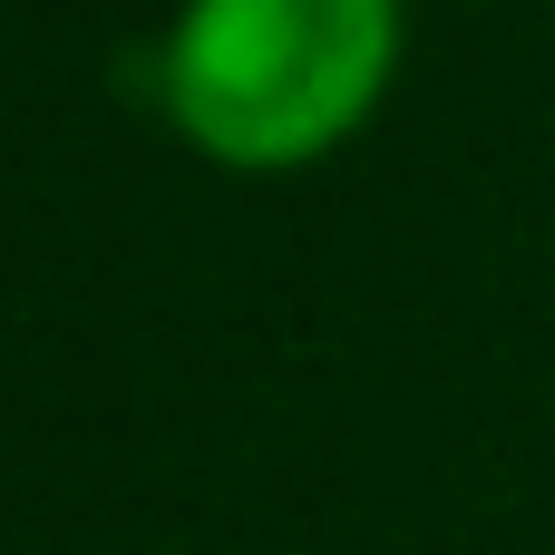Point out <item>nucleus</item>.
<instances>
[{"label":"nucleus","instance_id":"obj_1","mask_svg":"<svg viewBox=\"0 0 555 555\" xmlns=\"http://www.w3.org/2000/svg\"><path fill=\"white\" fill-rule=\"evenodd\" d=\"M400 68V0H185L156 49L176 137L273 176L332 156Z\"/></svg>","mask_w":555,"mask_h":555}]
</instances>
